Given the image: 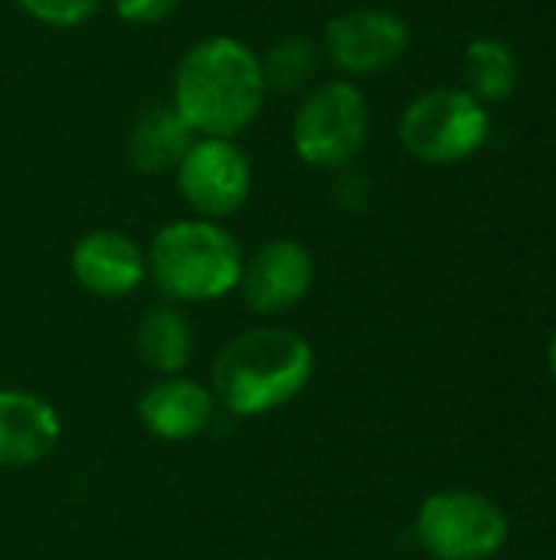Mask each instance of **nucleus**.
Returning <instances> with one entry per match:
<instances>
[{
  "label": "nucleus",
  "instance_id": "423d86ee",
  "mask_svg": "<svg viewBox=\"0 0 556 560\" xmlns=\"http://www.w3.org/2000/svg\"><path fill=\"white\" fill-rule=\"evenodd\" d=\"M488 138V112L465 89H429L400 118L403 148L423 164H456Z\"/></svg>",
  "mask_w": 556,
  "mask_h": 560
},
{
  "label": "nucleus",
  "instance_id": "4468645a",
  "mask_svg": "<svg viewBox=\"0 0 556 560\" xmlns=\"http://www.w3.org/2000/svg\"><path fill=\"white\" fill-rule=\"evenodd\" d=\"M134 345H138L141 361L151 371L170 377V374H180L193 358V328L180 308L161 302L141 315Z\"/></svg>",
  "mask_w": 556,
  "mask_h": 560
},
{
  "label": "nucleus",
  "instance_id": "9b49d317",
  "mask_svg": "<svg viewBox=\"0 0 556 560\" xmlns=\"http://www.w3.org/2000/svg\"><path fill=\"white\" fill-rule=\"evenodd\" d=\"M62 423L52 404L29 390L0 387V469L43 463L59 443Z\"/></svg>",
  "mask_w": 556,
  "mask_h": 560
},
{
  "label": "nucleus",
  "instance_id": "1a4fd4ad",
  "mask_svg": "<svg viewBox=\"0 0 556 560\" xmlns=\"http://www.w3.org/2000/svg\"><path fill=\"white\" fill-rule=\"evenodd\" d=\"M315 285V259L298 240H269L246 262L239 276L242 299L259 315L292 312Z\"/></svg>",
  "mask_w": 556,
  "mask_h": 560
},
{
  "label": "nucleus",
  "instance_id": "0eeeda50",
  "mask_svg": "<svg viewBox=\"0 0 556 560\" xmlns=\"http://www.w3.org/2000/svg\"><path fill=\"white\" fill-rule=\"evenodd\" d=\"M174 177L184 203L216 223L239 213L252 194V164L236 138H197Z\"/></svg>",
  "mask_w": 556,
  "mask_h": 560
},
{
  "label": "nucleus",
  "instance_id": "6ab92c4d",
  "mask_svg": "<svg viewBox=\"0 0 556 560\" xmlns=\"http://www.w3.org/2000/svg\"><path fill=\"white\" fill-rule=\"evenodd\" d=\"M547 364H551V374H554L556 381V335L551 338V348H547Z\"/></svg>",
  "mask_w": 556,
  "mask_h": 560
},
{
  "label": "nucleus",
  "instance_id": "f3484780",
  "mask_svg": "<svg viewBox=\"0 0 556 560\" xmlns=\"http://www.w3.org/2000/svg\"><path fill=\"white\" fill-rule=\"evenodd\" d=\"M16 7L43 26L75 30V26H85L98 13L102 0H16Z\"/></svg>",
  "mask_w": 556,
  "mask_h": 560
},
{
  "label": "nucleus",
  "instance_id": "7ed1b4c3",
  "mask_svg": "<svg viewBox=\"0 0 556 560\" xmlns=\"http://www.w3.org/2000/svg\"><path fill=\"white\" fill-rule=\"evenodd\" d=\"M242 246L216 220L190 217L161 226L147 246V276L170 302H213L239 289Z\"/></svg>",
  "mask_w": 556,
  "mask_h": 560
},
{
  "label": "nucleus",
  "instance_id": "f8f14e48",
  "mask_svg": "<svg viewBox=\"0 0 556 560\" xmlns=\"http://www.w3.org/2000/svg\"><path fill=\"white\" fill-rule=\"evenodd\" d=\"M216 413V397L200 381L170 374L151 384L138 400V417L144 430L167 443H184L200 436Z\"/></svg>",
  "mask_w": 556,
  "mask_h": 560
},
{
  "label": "nucleus",
  "instance_id": "f03ea898",
  "mask_svg": "<svg viewBox=\"0 0 556 560\" xmlns=\"http://www.w3.org/2000/svg\"><path fill=\"white\" fill-rule=\"evenodd\" d=\"M315 374L311 345L292 328H249L213 361V397L236 417H262L292 404Z\"/></svg>",
  "mask_w": 556,
  "mask_h": 560
},
{
  "label": "nucleus",
  "instance_id": "9d476101",
  "mask_svg": "<svg viewBox=\"0 0 556 560\" xmlns=\"http://www.w3.org/2000/svg\"><path fill=\"white\" fill-rule=\"evenodd\" d=\"M69 269L85 292L125 299L147 279V253L121 230H92L72 246Z\"/></svg>",
  "mask_w": 556,
  "mask_h": 560
},
{
  "label": "nucleus",
  "instance_id": "dca6fc26",
  "mask_svg": "<svg viewBox=\"0 0 556 560\" xmlns=\"http://www.w3.org/2000/svg\"><path fill=\"white\" fill-rule=\"evenodd\" d=\"M315 69H318V46L308 36H282L262 56L265 85H275L282 92H295L308 85Z\"/></svg>",
  "mask_w": 556,
  "mask_h": 560
},
{
  "label": "nucleus",
  "instance_id": "6e6552de",
  "mask_svg": "<svg viewBox=\"0 0 556 560\" xmlns=\"http://www.w3.org/2000/svg\"><path fill=\"white\" fill-rule=\"evenodd\" d=\"M410 46V26L403 16L377 7L347 10L328 20L324 52L334 69L347 75H374L390 69Z\"/></svg>",
  "mask_w": 556,
  "mask_h": 560
},
{
  "label": "nucleus",
  "instance_id": "39448f33",
  "mask_svg": "<svg viewBox=\"0 0 556 560\" xmlns=\"http://www.w3.org/2000/svg\"><path fill=\"white\" fill-rule=\"evenodd\" d=\"M508 515L482 492H436L419 505L416 541L436 560H488L508 541Z\"/></svg>",
  "mask_w": 556,
  "mask_h": 560
},
{
  "label": "nucleus",
  "instance_id": "a211bd4d",
  "mask_svg": "<svg viewBox=\"0 0 556 560\" xmlns=\"http://www.w3.org/2000/svg\"><path fill=\"white\" fill-rule=\"evenodd\" d=\"M184 0H111L115 13L125 20V23H134V26H151V23H161L167 20Z\"/></svg>",
  "mask_w": 556,
  "mask_h": 560
},
{
  "label": "nucleus",
  "instance_id": "ddd939ff",
  "mask_svg": "<svg viewBox=\"0 0 556 560\" xmlns=\"http://www.w3.org/2000/svg\"><path fill=\"white\" fill-rule=\"evenodd\" d=\"M193 141H197V135L177 115L174 105H154L134 121V128L128 135V161L141 174L177 171V164L184 161V154L190 151Z\"/></svg>",
  "mask_w": 556,
  "mask_h": 560
},
{
  "label": "nucleus",
  "instance_id": "f257e3e1",
  "mask_svg": "<svg viewBox=\"0 0 556 560\" xmlns=\"http://www.w3.org/2000/svg\"><path fill=\"white\" fill-rule=\"evenodd\" d=\"M262 56L229 36L216 33L193 43L174 72V108L197 138H236L265 105Z\"/></svg>",
  "mask_w": 556,
  "mask_h": 560
},
{
  "label": "nucleus",
  "instance_id": "20e7f679",
  "mask_svg": "<svg viewBox=\"0 0 556 560\" xmlns=\"http://www.w3.org/2000/svg\"><path fill=\"white\" fill-rule=\"evenodd\" d=\"M370 108L351 79H328L315 85L295 118H292V148L295 154L321 171L347 167L367 144Z\"/></svg>",
  "mask_w": 556,
  "mask_h": 560
},
{
  "label": "nucleus",
  "instance_id": "2eb2a0df",
  "mask_svg": "<svg viewBox=\"0 0 556 560\" xmlns=\"http://www.w3.org/2000/svg\"><path fill=\"white\" fill-rule=\"evenodd\" d=\"M462 69H465V82H469V95H475L482 105L485 102H501L514 92V82H518V59L511 52L508 43L501 39H475L469 49H465V59H462Z\"/></svg>",
  "mask_w": 556,
  "mask_h": 560
}]
</instances>
